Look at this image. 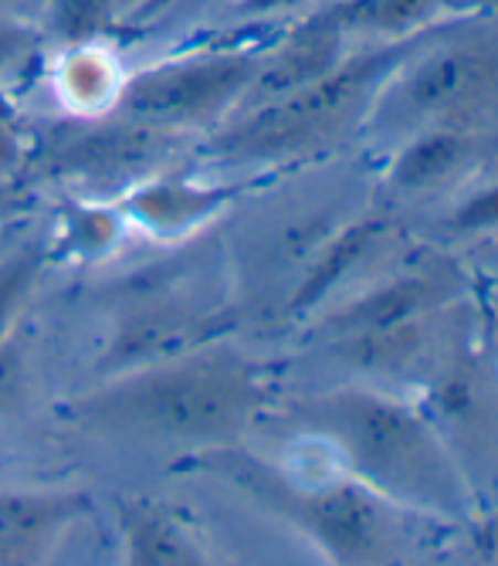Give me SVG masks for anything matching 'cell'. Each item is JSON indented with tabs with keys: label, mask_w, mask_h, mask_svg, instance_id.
Listing matches in <instances>:
<instances>
[{
	"label": "cell",
	"mask_w": 498,
	"mask_h": 566,
	"mask_svg": "<svg viewBox=\"0 0 498 566\" xmlns=\"http://www.w3.org/2000/svg\"><path fill=\"white\" fill-rule=\"evenodd\" d=\"M309 428L326 438L350 475L383 502L455 520L465 482L447 444L414 407L377 390H336L306 407Z\"/></svg>",
	"instance_id": "cell-1"
},
{
	"label": "cell",
	"mask_w": 498,
	"mask_h": 566,
	"mask_svg": "<svg viewBox=\"0 0 498 566\" xmlns=\"http://www.w3.org/2000/svg\"><path fill=\"white\" fill-rule=\"evenodd\" d=\"M265 403L255 364L231 349H204L109 384L82 400L85 424L139 438L234 441Z\"/></svg>",
	"instance_id": "cell-2"
},
{
	"label": "cell",
	"mask_w": 498,
	"mask_h": 566,
	"mask_svg": "<svg viewBox=\"0 0 498 566\" xmlns=\"http://www.w3.org/2000/svg\"><path fill=\"white\" fill-rule=\"evenodd\" d=\"M437 34V28L380 41L377 48L346 55L332 72L316 78L306 88H295L265 106L241 109L231 126L214 139V153L227 160H265L282 153L319 143L326 133L342 126L346 116L370 109L383 82L401 69L414 51Z\"/></svg>",
	"instance_id": "cell-3"
},
{
	"label": "cell",
	"mask_w": 498,
	"mask_h": 566,
	"mask_svg": "<svg viewBox=\"0 0 498 566\" xmlns=\"http://www.w3.org/2000/svg\"><path fill=\"white\" fill-rule=\"evenodd\" d=\"M180 469H197L218 475L241 492H247L265 509L278 512L282 520L303 530L312 543H319L339 563H367L380 559L390 546L383 499L367 485L329 482V485H303L285 479L278 469L265 465L262 458L244 454L237 448H208L180 461Z\"/></svg>",
	"instance_id": "cell-4"
},
{
	"label": "cell",
	"mask_w": 498,
	"mask_h": 566,
	"mask_svg": "<svg viewBox=\"0 0 498 566\" xmlns=\"http://www.w3.org/2000/svg\"><path fill=\"white\" fill-rule=\"evenodd\" d=\"M262 62L265 51H197L160 62L119 85L113 113L167 133L208 126L241 106Z\"/></svg>",
	"instance_id": "cell-5"
},
{
	"label": "cell",
	"mask_w": 498,
	"mask_h": 566,
	"mask_svg": "<svg viewBox=\"0 0 498 566\" xmlns=\"http://www.w3.org/2000/svg\"><path fill=\"white\" fill-rule=\"evenodd\" d=\"M498 85V55L488 44L471 41H444L431 34L414 55L396 69L373 106H390L401 123L421 129L431 123H447L452 116H465Z\"/></svg>",
	"instance_id": "cell-6"
},
{
	"label": "cell",
	"mask_w": 498,
	"mask_h": 566,
	"mask_svg": "<svg viewBox=\"0 0 498 566\" xmlns=\"http://www.w3.org/2000/svg\"><path fill=\"white\" fill-rule=\"evenodd\" d=\"M173 143L177 133L126 119L119 113H109V119L85 116L82 123L44 133L38 149L28 153V164L82 187L109 190L160 170L170 160Z\"/></svg>",
	"instance_id": "cell-7"
},
{
	"label": "cell",
	"mask_w": 498,
	"mask_h": 566,
	"mask_svg": "<svg viewBox=\"0 0 498 566\" xmlns=\"http://www.w3.org/2000/svg\"><path fill=\"white\" fill-rule=\"evenodd\" d=\"M455 289L458 282L452 272H407L401 279H386L357 302L339 308L336 316H329L326 329L336 339H360L401 329L437 313L441 305L455 298Z\"/></svg>",
	"instance_id": "cell-8"
},
{
	"label": "cell",
	"mask_w": 498,
	"mask_h": 566,
	"mask_svg": "<svg viewBox=\"0 0 498 566\" xmlns=\"http://www.w3.org/2000/svg\"><path fill=\"white\" fill-rule=\"evenodd\" d=\"M88 512V492H0V563L47 556Z\"/></svg>",
	"instance_id": "cell-9"
},
{
	"label": "cell",
	"mask_w": 498,
	"mask_h": 566,
	"mask_svg": "<svg viewBox=\"0 0 498 566\" xmlns=\"http://www.w3.org/2000/svg\"><path fill=\"white\" fill-rule=\"evenodd\" d=\"M346 34H339L336 28H329L319 14H309L306 21H298L292 28V34L265 55L252 88L241 98V109L252 106H265L272 98H282L295 88H306L316 78H322L326 72H332L350 51H346Z\"/></svg>",
	"instance_id": "cell-10"
},
{
	"label": "cell",
	"mask_w": 498,
	"mask_h": 566,
	"mask_svg": "<svg viewBox=\"0 0 498 566\" xmlns=\"http://www.w3.org/2000/svg\"><path fill=\"white\" fill-rule=\"evenodd\" d=\"M478 139L458 123H431L414 129V136L396 153L390 180L401 190H427L462 174L475 157Z\"/></svg>",
	"instance_id": "cell-11"
},
{
	"label": "cell",
	"mask_w": 498,
	"mask_h": 566,
	"mask_svg": "<svg viewBox=\"0 0 498 566\" xmlns=\"http://www.w3.org/2000/svg\"><path fill=\"white\" fill-rule=\"evenodd\" d=\"M119 526L126 536L129 563L142 566H163V563H204L201 543L190 536V530L173 516L170 509L157 502H123L119 505Z\"/></svg>",
	"instance_id": "cell-12"
},
{
	"label": "cell",
	"mask_w": 498,
	"mask_h": 566,
	"mask_svg": "<svg viewBox=\"0 0 498 566\" xmlns=\"http://www.w3.org/2000/svg\"><path fill=\"white\" fill-rule=\"evenodd\" d=\"M444 0H336L316 11L329 28L346 38H407L434 28Z\"/></svg>",
	"instance_id": "cell-13"
},
{
	"label": "cell",
	"mask_w": 498,
	"mask_h": 566,
	"mask_svg": "<svg viewBox=\"0 0 498 566\" xmlns=\"http://www.w3.org/2000/svg\"><path fill=\"white\" fill-rule=\"evenodd\" d=\"M380 234H383L380 218H360L353 224H346L332 241H326L319 259L312 262L306 279L298 282V289L288 302L292 313H309V308H316L346 275H353L357 265L363 262V254L380 241Z\"/></svg>",
	"instance_id": "cell-14"
},
{
	"label": "cell",
	"mask_w": 498,
	"mask_h": 566,
	"mask_svg": "<svg viewBox=\"0 0 498 566\" xmlns=\"http://www.w3.org/2000/svg\"><path fill=\"white\" fill-rule=\"evenodd\" d=\"M224 190H204L190 184H157L136 193L133 211L142 214L149 228H183L193 221H204L224 203Z\"/></svg>",
	"instance_id": "cell-15"
},
{
	"label": "cell",
	"mask_w": 498,
	"mask_h": 566,
	"mask_svg": "<svg viewBox=\"0 0 498 566\" xmlns=\"http://www.w3.org/2000/svg\"><path fill=\"white\" fill-rule=\"evenodd\" d=\"M44 34L62 48L98 44L116 21L119 0H47L44 4Z\"/></svg>",
	"instance_id": "cell-16"
},
{
	"label": "cell",
	"mask_w": 498,
	"mask_h": 566,
	"mask_svg": "<svg viewBox=\"0 0 498 566\" xmlns=\"http://www.w3.org/2000/svg\"><path fill=\"white\" fill-rule=\"evenodd\" d=\"M44 262H47L44 241H31L0 262V343H4V336L14 329L18 316L24 313L31 292L41 282Z\"/></svg>",
	"instance_id": "cell-17"
},
{
	"label": "cell",
	"mask_w": 498,
	"mask_h": 566,
	"mask_svg": "<svg viewBox=\"0 0 498 566\" xmlns=\"http://www.w3.org/2000/svg\"><path fill=\"white\" fill-rule=\"evenodd\" d=\"M38 51V34L24 18L0 14V78L21 72Z\"/></svg>",
	"instance_id": "cell-18"
},
{
	"label": "cell",
	"mask_w": 498,
	"mask_h": 566,
	"mask_svg": "<svg viewBox=\"0 0 498 566\" xmlns=\"http://www.w3.org/2000/svg\"><path fill=\"white\" fill-rule=\"evenodd\" d=\"M455 234H485L491 228H498V184L471 193L462 208L447 218Z\"/></svg>",
	"instance_id": "cell-19"
},
{
	"label": "cell",
	"mask_w": 498,
	"mask_h": 566,
	"mask_svg": "<svg viewBox=\"0 0 498 566\" xmlns=\"http://www.w3.org/2000/svg\"><path fill=\"white\" fill-rule=\"evenodd\" d=\"M28 153L31 149L24 146L18 129L4 116H0V177H11L21 167H28Z\"/></svg>",
	"instance_id": "cell-20"
},
{
	"label": "cell",
	"mask_w": 498,
	"mask_h": 566,
	"mask_svg": "<svg viewBox=\"0 0 498 566\" xmlns=\"http://www.w3.org/2000/svg\"><path fill=\"white\" fill-rule=\"evenodd\" d=\"M441 14H452L455 21L475 18V14H498V0H444Z\"/></svg>",
	"instance_id": "cell-21"
},
{
	"label": "cell",
	"mask_w": 498,
	"mask_h": 566,
	"mask_svg": "<svg viewBox=\"0 0 498 566\" xmlns=\"http://www.w3.org/2000/svg\"><path fill=\"white\" fill-rule=\"evenodd\" d=\"M47 0H0V14L24 18L28 11H44Z\"/></svg>",
	"instance_id": "cell-22"
},
{
	"label": "cell",
	"mask_w": 498,
	"mask_h": 566,
	"mask_svg": "<svg viewBox=\"0 0 498 566\" xmlns=\"http://www.w3.org/2000/svg\"><path fill=\"white\" fill-rule=\"evenodd\" d=\"M14 200H18V190H14L11 177H0V208H8Z\"/></svg>",
	"instance_id": "cell-23"
},
{
	"label": "cell",
	"mask_w": 498,
	"mask_h": 566,
	"mask_svg": "<svg viewBox=\"0 0 498 566\" xmlns=\"http://www.w3.org/2000/svg\"><path fill=\"white\" fill-rule=\"evenodd\" d=\"M139 4H146V0H119V11H133Z\"/></svg>",
	"instance_id": "cell-24"
}]
</instances>
